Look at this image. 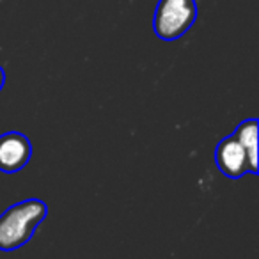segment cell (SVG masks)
<instances>
[{
	"label": "cell",
	"mask_w": 259,
	"mask_h": 259,
	"mask_svg": "<svg viewBox=\"0 0 259 259\" xmlns=\"http://www.w3.org/2000/svg\"><path fill=\"white\" fill-rule=\"evenodd\" d=\"M48 208L39 199H27L0 215V250H16L32 238Z\"/></svg>",
	"instance_id": "1"
},
{
	"label": "cell",
	"mask_w": 259,
	"mask_h": 259,
	"mask_svg": "<svg viewBox=\"0 0 259 259\" xmlns=\"http://www.w3.org/2000/svg\"><path fill=\"white\" fill-rule=\"evenodd\" d=\"M32 155L30 141L20 132H8L0 135V170L18 172L29 163Z\"/></svg>",
	"instance_id": "3"
},
{
	"label": "cell",
	"mask_w": 259,
	"mask_h": 259,
	"mask_svg": "<svg viewBox=\"0 0 259 259\" xmlns=\"http://www.w3.org/2000/svg\"><path fill=\"white\" fill-rule=\"evenodd\" d=\"M234 137L240 141L247 153L252 174H257V121L255 119L243 121L234 132Z\"/></svg>",
	"instance_id": "5"
},
{
	"label": "cell",
	"mask_w": 259,
	"mask_h": 259,
	"mask_svg": "<svg viewBox=\"0 0 259 259\" xmlns=\"http://www.w3.org/2000/svg\"><path fill=\"white\" fill-rule=\"evenodd\" d=\"M197 18L195 0H160L155 11V34L163 41L180 39Z\"/></svg>",
	"instance_id": "2"
},
{
	"label": "cell",
	"mask_w": 259,
	"mask_h": 259,
	"mask_svg": "<svg viewBox=\"0 0 259 259\" xmlns=\"http://www.w3.org/2000/svg\"><path fill=\"white\" fill-rule=\"evenodd\" d=\"M215 162L219 165V169L227 178H233V180H238V178H241L245 172L250 170L247 153H245L243 146L240 144V141L234 135L233 137H226L217 146Z\"/></svg>",
	"instance_id": "4"
},
{
	"label": "cell",
	"mask_w": 259,
	"mask_h": 259,
	"mask_svg": "<svg viewBox=\"0 0 259 259\" xmlns=\"http://www.w3.org/2000/svg\"><path fill=\"white\" fill-rule=\"evenodd\" d=\"M4 83H6V73H4V69L0 68V91H2V87H4Z\"/></svg>",
	"instance_id": "6"
}]
</instances>
